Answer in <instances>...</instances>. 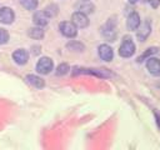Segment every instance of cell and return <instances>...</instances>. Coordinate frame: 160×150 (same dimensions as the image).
Returning <instances> with one entry per match:
<instances>
[{
    "instance_id": "obj_1",
    "label": "cell",
    "mask_w": 160,
    "mask_h": 150,
    "mask_svg": "<svg viewBox=\"0 0 160 150\" xmlns=\"http://www.w3.org/2000/svg\"><path fill=\"white\" fill-rule=\"evenodd\" d=\"M80 74H86V75H95L98 78L108 79L111 78L112 74L108 69H92V68H74L72 69V75H80Z\"/></svg>"
},
{
    "instance_id": "obj_2",
    "label": "cell",
    "mask_w": 160,
    "mask_h": 150,
    "mask_svg": "<svg viewBox=\"0 0 160 150\" xmlns=\"http://www.w3.org/2000/svg\"><path fill=\"white\" fill-rule=\"evenodd\" d=\"M134 52H135V44L132 39L129 36H125L119 48V55L122 58H130L134 55Z\"/></svg>"
},
{
    "instance_id": "obj_3",
    "label": "cell",
    "mask_w": 160,
    "mask_h": 150,
    "mask_svg": "<svg viewBox=\"0 0 160 150\" xmlns=\"http://www.w3.org/2000/svg\"><path fill=\"white\" fill-rule=\"evenodd\" d=\"M54 68V62L48 56H42L39 59V61L36 62V71L39 74H42V75H46L49 74Z\"/></svg>"
},
{
    "instance_id": "obj_4",
    "label": "cell",
    "mask_w": 160,
    "mask_h": 150,
    "mask_svg": "<svg viewBox=\"0 0 160 150\" xmlns=\"http://www.w3.org/2000/svg\"><path fill=\"white\" fill-rule=\"evenodd\" d=\"M59 29H60V32L64 36L70 38V39L75 38L76 34H78V28L74 25L72 21H62V22H60Z\"/></svg>"
},
{
    "instance_id": "obj_5",
    "label": "cell",
    "mask_w": 160,
    "mask_h": 150,
    "mask_svg": "<svg viewBox=\"0 0 160 150\" xmlns=\"http://www.w3.org/2000/svg\"><path fill=\"white\" fill-rule=\"evenodd\" d=\"M71 21L76 28H86L89 25V19L85 12L81 11H75L71 16Z\"/></svg>"
},
{
    "instance_id": "obj_6",
    "label": "cell",
    "mask_w": 160,
    "mask_h": 150,
    "mask_svg": "<svg viewBox=\"0 0 160 150\" xmlns=\"http://www.w3.org/2000/svg\"><path fill=\"white\" fill-rule=\"evenodd\" d=\"M138 29H139L138 30V34H136L138 39L140 41H145L148 39V36L150 35V32H151V22L149 20H145L142 24L139 25Z\"/></svg>"
},
{
    "instance_id": "obj_7",
    "label": "cell",
    "mask_w": 160,
    "mask_h": 150,
    "mask_svg": "<svg viewBox=\"0 0 160 150\" xmlns=\"http://www.w3.org/2000/svg\"><path fill=\"white\" fill-rule=\"evenodd\" d=\"M146 69L149 70L150 74H152L155 76H159L160 75V59L149 56L146 59Z\"/></svg>"
},
{
    "instance_id": "obj_8",
    "label": "cell",
    "mask_w": 160,
    "mask_h": 150,
    "mask_svg": "<svg viewBox=\"0 0 160 150\" xmlns=\"http://www.w3.org/2000/svg\"><path fill=\"white\" fill-rule=\"evenodd\" d=\"M102 35L106 40L109 41H115L116 39V30H115V22H111V20H109L106 22V25L102 28Z\"/></svg>"
},
{
    "instance_id": "obj_9",
    "label": "cell",
    "mask_w": 160,
    "mask_h": 150,
    "mask_svg": "<svg viewBox=\"0 0 160 150\" xmlns=\"http://www.w3.org/2000/svg\"><path fill=\"white\" fill-rule=\"evenodd\" d=\"M98 52H99V56H100L104 61H111L112 58H114V51H112L111 46H109L108 44L100 45L99 49H98Z\"/></svg>"
},
{
    "instance_id": "obj_10",
    "label": "cell",
    "mask_w": 160,
    "mask_h": 150,
    "mask_svg": "<svg viewBox=\"0 0 160 150\" xmlns=\"http://www.w3.org/2000/svg\"><path fill=\"white\" fill-rule=\"evenodd\" d=\"M15 19V14L14 11L8 8V6H4L0 9V22L2 24H11Z\"/></svg>"
},
{
    "instance_id": "obj_11",
    "label": "cell",
    "mask_w": 160,
    "mask_h": 150,
    "mask_svg": "<svg viewBox=\"0 0 160 150\" xmlns=\"http://www.w3.org/2000/svg\"><path fill=\"white\" fill-rule=\"evenodd\" d=\"M12 59L15 60L16 64L24 65L29 60V52L26 50H24V49H18V50H15L12 52Z\"/></svg>"
},
{
    "instance_id": "obj_12",
    "label": "cell",
    "mask_w": 160,
    "mask_h": 150,
    "mask_svg": "<svg viewBox=\"0 0 160 150\" xmlns=\"http://www.w3.org/2000/svg\"><path fill=\"white\" fill-rule=\"evenodd\" d=\"M140 25V16L138 12H131L129 16H128V20H126V26L129 30H138Z\"/></svg>"
},
{
    "instance_id": "obj_13",
    "label": "cell",
    "mask_w": 160,
    "mask_h": 150,
    "mask_svg": "<svg viewBox=\"0 0 160 150\" xmlns=\"http://www.w3.org/2000/svg\"><path fill=\"white\" fill-rule=\"evenodd\" d=\"M32 20H34V22L38 25V26H45L48 22H49V16L44 12V10L42 11H36L35 14H34V16H32Z\"/></svg>"
},
{
    "instance_id": "obj_14",
    "label": "cell",
    "mask_w": 160,
    "mask_h": 150,
    "mask_svg": "<svg viewBox=\"0 0 160 150\" xmlns=\"http://www.w3.org/2000/svg\"><path fill=\"white\" fill-rule=\"evenodd\" d=\"M26 80H28V82H29L30 85H32V86H35V88H38V89H41V88L45 86V81H44L40 76H38V75L29 74V75H26Z\"/></svg>"
},
{
    "instance_id": "obj_15",
    "label": "cell",
    "mask_w": 160,
    "mask_h": 150,
    "mask_svg": "<svg viewBox=\"0 0 160 150\" xmlns=\"http://www.w3.org/2000/svg\"><path fill=\"white\" fill-rule=\"evenodd\" d=\"M28 35H29L31 39L39 40V39H42V38H44V30L41 29V26L30 28V29H29V31H28Z\"/></svg>"
},
{
    "instance_id": "obj_16",
    "label": "cell",
    "mask_w": 160,
    "mask_h": 150,
    "mask_svg": "<svg viewBox=\"0 0 160 150\" xmlns=\"http://www.w3.org/2000/svg\"><path fill=\"white\" fill-rule=\"evenodd\" d=\"M78 9H79V11L85 12V14L86 12H92L94 11V5L90 4L88 0H82V2L78 5Z\"/></svg>"
},
{
    "instance_id": "obj_17",
    "label": "cell",
    "mask_w": 160,
    "mask_h": 150,
    "mask_svg": "<svg viewBox=\"0 0 160 150\" xmlns=\"http://www.w3.org/2000/svg\"><path fill=\"white\" fill-rule=\"evenodd\" d=\"M44 12H45L49 18H54V16L58 15L59 8H58V5H55V4H50V5H48V6L44 9Z\"/></svg>"
},
{
    "instance_id": "obj_18",
    "label": "cell",
    "mask_w": 160,
    "mask_h": 150,
    "mask_svg": "<svg viewBox=\"0 0 160 150\" xmlns=\"http://www.w3.org/2000/svg\"><path fill=\"white\" fill-rule=\"evenodd\" d=\"M66 48L70 49V50H72V51H84V49H85L84 44H81L79 41H74V40L70 41V42H68L66 44Z\"/></svg>"
},
{
    "instance_id": "obj_19",
    "label": "cell",
    "mask_w": 160,
    "mask_h": 150,
    "mask_svg": "<svg viewBox=\"0 0 160 150\" xmlns=\"http://www.w3.org/2000/svg\"><path fill=\"white\" fill-rule=\"evenodd\" d=\"M159 50H160V49H158V48H149V49H148V50H146L141 56H139V58H138V62H141L144 59H148L149 56H151V55H154V54H158V52H159Z\"/></svg>"
},
{
    "instance_id": "obj_20",
    "label": "cell",
    "mask_w": 160,
    "mask_h": 150,
    "mask_svg": "<svg viewBox=\"0 0 160 150\" xmlns=\"http://www.w3.org/2000/svg\"><path fill=\"white\" fill-rule=\"evenodd\" d=\"M20 4L26 10H35L38 8V0H20Z\"/></svg>"
},
{
    "instance_id": "obj_21",
    "label": "cell",
    "mask_w": 160,
    "mask_h": 150,
    "mask_svg": "<svg viewBox=\"0 0 160 150\" xmlns=\"http://www.w3.org/2000/svg\"><path fill=\"white\" fill-rule=\"evenodd\" d=\"M69 70H70L69 65H68L66 62H62V64H60V65L58 66V69H56V75H59V76L65 75V74L69 72Z\"/></svg>"
},
{
    "instance_id": "obj_22",
    "label": "cell",
    "mask_w": 160,
    "mask_h": 150,
    "mask_svg": "<svg viewBox=\"0 0 160 150\" xmlns=\"http://www.w3.org/2000/svg\"><path fill=\"white\" fill-rule=\"evenodd\" d=\"M9 40V32L8 30L0 28V44H6Z\"/></svg>"
},
{
    "instance_id": "obj_23",
    "label": "cell",
    "mask_w": 160,
    "mask_h": 150,
    "mask_svg": "<svg viewBox=\"0 0 160 150\" xmlns=\"http://www.w3.org/2000/svg\"><path fill=\"white\" fill-rule=\"evenodd\" d=\"M149 2H150V5L154 8V9H156L159 5H160V0H148Z\"/></svg>"
},
{
    "instance_id": "obj_24",
    "label": "cell",
    "mask_w": 160,
    "mask_h": 150,
    "mask_svg": "<svg viewBox=\"0 0 160 150\" xmlns=\"http://www.w3.org/2000/svg\"><path fill=\"white\" fill-rule=\"evenodd\" d=\"M138 0H129V2H131V4H135Z\"/></svg>"
},
{
    "instance_id": "obj_25",
    "label": "cell",
    "mask_w": 160,
    "mask_h": 150,
    "mask_svg": "<svg viewBox=\"0 0 160 150\" xmlns=\"http://www.w3.org/2000/svg\"><path fill=\"white\" fill-rule=\"evenodd\" d=\"M145 1H146V0H145Z\"/></svg>"
}]
</instances>
